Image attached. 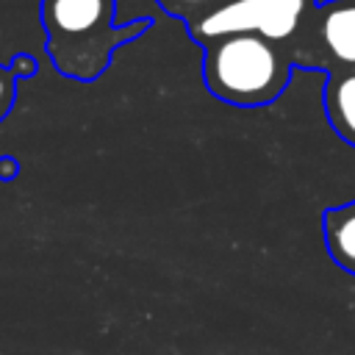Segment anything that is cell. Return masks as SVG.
<instances>
[{"instance_id": "obj_3", "label": "cell", "mask_w": 355, "mask_h": 355, "mask_svg": "<svg viewBox=\"0 0 355 355\" xmlns=\"http://www.w3.org/2000/svg\"><path fill=\"white\" fill-rule=\"evenodd\" d=\"M313 8L316 0H227L186 31L200 44L227 33H258L286 47L300 33Z\"/></svg>"}, {"instance_id": "obj_5", "label": "cell", "mask_w": 355, "mask_h": 355, "mask_svg": "<svg viewBox=\"0 0 355 355\" xmlns=\"http://www.w3.org/2000/svg\"><path fill=\"white\" fill-rule=\"evenodd\" d=\"M324 247L336 266L355 275V200L330 205L322 216Z\"/></svg>"}, {"instance_id": "obj_1", "label": "cell", "mask_w": 355, "mask_h": 355, "mask_svg": "<svg viewBox=\"0 0 355 355\" xmlns=\"http://www.w3.org/2000/svg\"><path fill=\"white\" fill-rule=\"evenodd\" d=\"M39 17L53 67L80 83H94L114 53L153 25L150 17L116 25V0H42Z\"/></svg>"}, {"instance_id": "obj_6", "label": "cell", "mask_w": 355, "mask_h": 355, "mask_svg": "<svg viewBox=\"0 0 355 355\" xmlns=\"http://www.w3.org/2000/svg\"><path fill=\"white\" fill-rule=\"evenodd\" d=\"M324 114L330 128L355 147V72L327 75L324 83Z\"/></svg>"}, {"instance_id": "obj_8", "label": "cell", "mask_w": 355, "mask_h": 355, "mask_svg": "<svg viewBox=\"0 0 355 355\" xmlns=\"http://www.w3.org/2000/svg\"><path fill=\"white\" fill-rule=\"evenodd\" d=\"M17 100V78L11 75L8 64H0V122L8 116Z\"/></svg>"}, {"instance_id": "obj_9", "label": "cell", "mask_w": 355, "mask_h": 355, "mask_svg": "<svg viewBox=\"0 0 355 355\" xmlns=\"http://www.w3.org/2000/svg\"><path fill=\"white\" fill-rule=\"evenodd\" d=\"M8 69H11V75H14L17 80H28V78L36 75V58H33L31 53H17V55L11 58V64H8Z\"/></svg>"}, {"instance_id": "obj_10", "label": "cell", "mask_w": 355, "mask_h": 355, "mask_svg": "<svg viewBox=\"0 0 355 355\" xmlns=\"http://www.w3.org/2000/svg\"><path fill=\"white\" fill-rule=\"evenodd\" d=\"M17 175V161L14 158H0V178H14Z\"/></svg>"}, {"instance_id": "obj_7", "label": "cell", "mask_w": 355, "mask_h": 355, "mask_svg": "<svg viewBox=\"0 0 355 355\" xmlns=\"http://www.w3.org/2000/svg\"><path fill=\"white\" fill-rule=\"evenodd\" d=\"M169 17H175V19H183L186 22V28L189 25H194L197 19H202V17H208L211 11H216L219 6H225L227 0H155Z\"/></svg>"}, {"instance_id": "obj_4", "label": "cell", "mask_w": 355, "mask_h": 355, "mask_svg": "<svg viewBox=\"0 0 355 355\" xmlns=\"http://www.w3.org/2000/svg\"><path fill=\"white\" fill-rule=\"evenodd\" d=\"M286 53L294 67L322 69L324 75L355 72V0L316 3Z\"/></svg>"}, {"instance_id": "obj_2", "label": "cell", "mask_w": 355, "mask_h": 355, "mask_svg": "<svg viewBox=\"0 0 355 355\" xmlns=\"http://www.w3.org/2000/svg\"><path fill=\"white\" fill-rule=\"evenodd\" d=\"M205 89L239 108H261L275 103L291 80V58L283 44L258 33H227L202 44Z\"/></svg>"}]
</instances>
